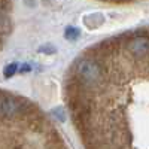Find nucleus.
Segmentation results:
<instances>
[{"mask_svg": "<svg viewBox=\"0 0 149 149\" xmlns=\"http://www.w3.org/2000/svg\"><path fill=\"white\" fill-rule=\"evenodd\" d=\"M78 76L86 85H95L102 79V69L91 60H82L78 64Z\"/></svg>", "mask_w": 149, "mask_h": 149, "instance_id": "1", "label": "nucleus"}, {"mask_svg": "<svg viewBox=\"0 0 149 149\" xmlns=\"http://www.w3.org/2000/svg\"><path fill=\"white\" fill-rule=\"evenodd\" d=\"M22 112V104L12 97L0 95V116H15Z\"/></svg>", "mask_w": 149, "mask_h": 149, "instance_id": "2", "label": "nucleus"}, {"mask_svg": "<svg viewBox=\"0 0 149 149\" xmlns=\"http://www.w3.org/2000/svg\"><path fill=\"white\" fill-rule=\"evenodd\" d=\"M128 49L134 57H145L149 54V39L148 37H136L130 42Z\"/></svg>", "mask_w": 149, "mask_h": 149, "instance_id": "3", "label": "nucleus"}, {"mask_svg": "<svg viewBox=\"0 0 149 149\" xmlns=\"http://www.w3.org/2000/svg\"><path fill=\"white\" fill-rule=\"evenodd\" d=\"M8 30H9V19L5 12L0 9V33H5Z\"/></svg>", "mask_w": 149, "mask_h": 149, "instance_id": "4", "label": "nucleus"}, {"mask_svg": "<svg viewBox=\"0 0 149 149\" xmlns=\"http://www.w3.org/2000/svg\"><path fill=\"white\" fill-rule=\"evenodd\" d=\"M15 72H17V64H10V66H8V67H6L5 74L9 78V76H12V74H14Z\"/></svg>", "mask_w": 149, "mask_h": 149, "instance_id": "5", "label": "nucleus"}]
</instances>
